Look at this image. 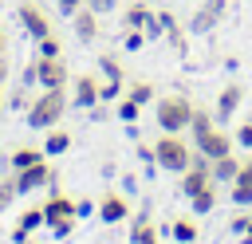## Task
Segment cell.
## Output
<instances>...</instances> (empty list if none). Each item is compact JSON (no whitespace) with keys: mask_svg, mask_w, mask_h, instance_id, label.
<instances>
[{"mask_svg":"<svg viewBox=\"0 0 252 244\" xmlns=\"http://www.w3.org/2000/svg\"><path fill=\"white\" fill-rule=\"evenodd\" d=\"M67 87H51V91H43L39 98H32L28 102V126L32 130H51L55 122H63V114H67Z\"/></svg>","mask_w":252,"mask_h":244,"instance_id":"1","label":"cell"},{"mask_svg":"<svg viewBox=\"0 0 252 244\" xmlns=\"http://www.w3.org/2000/svg\"><path fill=\"white\" fill-rule=\"evenodd\" d=\"M193 153H197V150H189V142H185L181 134H165V130H161V138L154 142V161H158V169H165V173H185L189 161H193Z\"/></svg>","mask_w":252,"mask_h":244,"instance_id":"2","label":"cell"},{"mask_svg":"<svg viewBox=\"0 0 252 244\" xmlns=\"http://www.w3.org/2000/svg\"><path fill=\"white\" fill-rule=\"evenodd\" d=\"M154 114H158V126H161L165 134H181V130H189L193 102H189L185 94H165V98H158Z\"/></svg>","mask_w":252,"mask_h":244,"instance_id":"3","label":"cell"},{"mask_svg":"<svg viewBox=\"0 0 252 244\" xmlns=\"http://www.w3.org/2000/svg\"><path fill=\"white\" fill-rule=\"evenodd\" d=\"M232 146H236V138H232L220 122H217V126H209L205 134H197V138H193V150H197V153H205L209 161H217V157L232 153Z\"/></svg>","mask_w":252,"mask_h":244,"instance_id":"4","label":"cell"},{"mask_svg":"<svg viewBox=\"0 0 252 244\" xmlns=\"http://www.w3.org/2000/svg\"><path fill=\"white\" fill-rule=\"evenodd\" d=\"M67 79H71V71H67V63H63V55H35V83L43 87V91H51V87H67Z\"/></svg>","mask_w":252,"mask_h":244,"instance_id":"5","label":"cell"},{"mask_svg":"<svg viewBox=\"0 0 252 244\" xmlns=\"http://www.w3.org/2000/svg\"><path fill=\"white\" fill-rule=\"evenodd\" d=\"M16 16H20V24H24V31H28L32 39L51 35V20H47V12H43V8H35V4H20V8H16Z\"/></svg>","mask_w":252,"mask_h":244,"instance_id":"6","label":"cell"},{"mask_svg":"<svg viewBox=\"0 0 252 244\" xmlns=\"http://www.w3.org/2000/svg\"><path fill=\"white\" fill-rule=\"evenodd\" d=\"M240 102H244V87H240V83H228V87H220V94H217V106H213L217 122H220V126H224V122H232V114L240 110Z\"/></svg>","mask_w":252,"mask_h":244,"instance_id":"7","label":"cell"},{"mask_svg":"<svg viewBox=\"0 0 252 244\" xmlns=\"http://www.w3.org/2000/svg\"><path fill=\"white\" fill-rule=\"evenodd\" d=\"M47 181H55L47 157L35 161V165H28V169H16V193H32V189H39V185H47Z\"/></svg>","mask_w":252,"mask_h":244,"instance_id":"8","label":"cell"},{"mask_svg":"<svg viewBox=\"0 0 252 244\" xmlns=\"http://www.w3.org/2000/svg\"><path fill=\"white\" fill-rule=\"evenodd\" d=\"M130 216V201L122 197V193H102V201H98V220L102 224H118V220H126Z\"/></svg>","mask_w":252,"mask_h":244,"instance_id":"9","label":"cell"},{"mask_svg":"<svg viewBox=\"0 0 252 244\" xmlns=\"http://www.w3.org/2000/svg\"><path fill=\"white\" fill-rule=\"evenodd\" d=\"M228 197H232V205H240V209H252V157L240 165V173H236V181H232Z\"/></svg>","mask_w":252,"mask_h":244,"instance_id":"10","label":"cell"},{"mask_svg":"<svg viewBox=\"0 0 252 244\" xmlns=\"http://www.w3.org/2000/svg\"><path fill=\"white\" fill-rule=\"evenodd\" d=\"M98 87H102V83H98L94 75H79V79H75V94H71V102H75L79 110H91V106L98 102Z\"/></svg>","mask_w":252,"mask_h":244,"instance_id":"11","label":"cell"},{"mask_svg":"<svg viewBox=\"0 0 252 244\" xmlns=\"http://www.w3.org/2000/svg\"><path fill=\"white\" fill-rule=\"evenodd\" d=\"M71 20H75V35H79V43H94V39H98V12H91V8L83 4Z\"/></svg>","mask_w":252,"mask_h":244,"instance_id":"12","label":"cell"},{"mask_svg":"<svg viewBox=\"0 0 252 244\" xmlns=\"http://www.w3.org/2000/svg\"><path fill=\"white\" fill-rule=\"evenodd\" d=\"M220 16H224V0H205V8L189 20V31H209V28H217Z\"/></svg>","mask_w":252,"mask_h":244,"instance_id":"13","label":"cell"},{"mask_svg":"<svg viewBox=\"0 0 252 244\" xmlns=\"http://www.w3.org/2000/svg\"><path fill=\"white\" fill-rule=\"evenodd\" d=\"M240 165H244V161L236 157V150H232V153H224V157H217V161H213V181L232 185V181H236V173H240Z\"/></svg>","mask_w":252,"mask_h":244,"instance_id":"14","label":"cell"},{"mask_svg":"<svg viewBox=\"0 0 252 244\" xmlns=\"http://www.w3.org/2000/svg\"><path fill=\"white\" fill-rule=\"evenodd\" d=\"M59 216H75V201L63 197V193H51V197L43 201V220L51 224V220H59Z\"/></svg>","mask_w":252,"mask_h":244,"instance_id":"15","label":"cell"},{"mask_svg":"<svg viewBox=\"0 0 252 244\" xmlns=\"http://www.w3.org/2000/svg\"><path fill=\"white\" fill-rule=\"evenodd\" d=\"M213 209H217V181L205 185V189H197V193L189 197V213H193V216H205V213H213Z\"/></svg>","mask_w":252,"mask_h":244,"instance_id":"16","label":"cell"},{"mask_svg":"<svg viewBox=\"0 0 252 244\" xmlns=\"http://www.w3.org/2000/svg\"><path fill=\"white\" fill-rule=\"evenodd\" d=\"M150 20H154V8H150L146 0H138V4H130V8L122 12V24H126V28H146Z\"/></svg>","mask_w":252,"mask_h":244,"instance_id":"17","label":"cell"},{"mask_svg":"<svg viewBox=\"0 0 252 244\" xmlns=\"http://www.w3.org/2000/svg\"><path fill=\"white\" fill-rule=\"evenodd\" d=\"M130 240H134V244H158V228H154V220H150L146 213H142V216H134Z\"/></svg>","mask_w":252,"mask_h":244,"instance_id":"18","label":"cell"},{"mask_svg":"<svg viewBox=\"0 0 252 244\" xmlns=\"http://www.w3.org/2000/svg\"><path fill=\"white\" fill-rule=\"evenodd\" d=\"M67 146H71V134H67V130H59V126H51V130H47V138H43V153H47V157L67 153Z\"/></svg>","mask_w":252,"mask_h":244,"instance_id":"19","label":"cell"},{"mask_svg":"<svg viewBox=\"0 0 252 244\" xmlns=\"http://www.w3.org/2000/svg\"><path fill=\"white\" fill-rule=\"evenodd\" d=\"M47 153H43V146H20L16 153H12V173L16 169H28V165H35V161H43Z\"/></svg>","mask_w":252,"mask_h":244,"instance_id":"20","label":"cell"},{"mask_svg":"<svg viewBox=\"0 0 252 244\" xmlns=\"http://www.w3.org/2000/svg\"><path fill=\"white\" fill-rule=\"evenodd\" d=\"M169 232H173V240H177V244H193V240L201 236V228H197V220H193V216L173 220V228H169Z\"/></svg>","mask_w":252,"mask_h":244,"instance_id":"21","label":"cell"},{"mask_svg":"<svg viewBox=\"0 0 252 244\" xmlns=\"http://www.w3.org/2000/svg\"><path fill=\"white\" fill-rule=\"evenodd\" d=\"M209 126H217V114H213V110H205V106H193V118H189V134L197 138V134H205Z\"/></svg>","mask_w":252,"mask_h":244,"instance_id":"22","label":"cell"},{"mask_svg":"<svg viewBox=\"0 0 252 244\" xmlns=\"http://www.w3.org/2000/svg\"><path fill=\"white\" fill-rule=\"evenodd\" d=\"M47 220H43V205H32V209H24L20 213V228H28V232H35V228H43Z\"/></svg>","mask_w":252,"mask_h":244,"instance_id":"23","label":"cell"},{"mask_svg":"<svg viewBox=\"0 0 252 244\" xmlns=\"http://www.w3.org/2000/svg\"><path fill=\"white\" fill-rule=\"evenodd\" d=\"M138 106H146V102H154V83H146V79H138V83H130V91H126Z\"/></svg>","mask_w":252,"mask_h":244,"instance_id":"24","label":"cell"},{"mask_svg":"<svg viewBox=\"0 0 252 244\" xmlns=\"http://www.w3.org/2000/svg\"><path fill=\"white\" fill-rule=\"evenodd\" d=\"M98 71H102L106 79L122 83V67H118V59H114V55H98Z\"/></svg>","mask_w":252,"mask_h":244,"instance_id":"25","label":"cell"},{"mask_svg":"<svg viewBox=\"0 0 252 244\" xmlns=\"http://www.w3.org/2000/svg\"><path fill=\"white\" fill-rule=\"evenodd\" d=\"M138 114H142V106H138L130 94H126V98H118V118H122V122H138Z\"/></svg>","mask_w":252,"mask_h":244,"instance_id":"26","label":"cell"},{"mask_svg":"<svg viewBox=\"0 0 252 244\" xmlns=\"http://www.w3.org/2000/svg\"><path fill=\"white\" fill-rule=\"evenodd\" d=\"M75 220H79V216H59V220H51L47 228H51V236H55V240H63V236L75 228Z\"/></svg>","mask_w":252,"mask_h":244,"instance_id":"27","label":"cell"},{"mask_svg":"<svg viewBox=\"0 0 252 244\" xmlns=\"http://www.w3.org/2000/svg\"><path fill=\"white\" fill-rule=\"evenodd\" d=\"M35 43H39V55H47V59H51V55H63V47H59L55 31H51V35H43V39H35Z\"/></svg>","mask_w":252,"mask_h":244,"instance_id":"28","label":"cell"},{"mask_svg":"<svg viewBox=\"0 0 252 244\" xmlns=\"http://www.w3.org/2000/svg\"><path fill=\"white\" fill-rule=\"evenodd\" d=\"M12 197H16V173H12L8 181H0V213L12 205Z\"/></svg>","mask_w":252,"mask_h":244,"instance_id":"29","label":"cell"},{"mask_svg":"<svg viewBox=\"0 0 252 244\" xmlns=\"http://www.w3.org/2000/svg\"><path fill=\"white\" fill-rule=\"evenodd\" d=\"M118 94H122V83H114V79H106V83L98 87V98H102V102H114Z\"/></svg>","mask_w":252,"mask_h":244,"instance_id":"30","label":"cell"},{"mask_svg":"<svg viewBox=\"0 0 252 244\" xmlns=\"http://www.w3.org/2000/svg\"><path fill=\"white\" fill-rule=\"evenodd\" d=\"M236 146L252 150V122H240V126H236Z\"/></svg>","mask_w":252,"mask_h":244,"instance_id":"31","label":"cell"},{"mask_svg":"<svg viewBox=\"0 0 252 244\" xmlns=\"http://www.w3.org/2000/svg\"><path fill=\"white\" fill-rule=\"evenodd\" d=\"M114 4H118V0H87V8H91V12H98V16L114 12Z\"/></svg>","mask_w":252,"mask_h":244,"instance_id":"32","label":"cell"},{"mask_svg":"<svg viewBox=\"0 0 252 244\" xmlns=\"http://www.w3.org/2000/svg\"><path fill=\"white\" fill-rule=\"evenodd\" d=\"M55 4H59V12H63V16H75V12H79L87 0H55Z\"/></svg>","mask_w":252,"mask_h":244,"instance_id":"33","label":"cell"},{"mask_svg":"<svg viewBox=\"0 0 252 244\" xmlns=\"http://www.w3.org/2000/svg\"><path fill=\"white\" fill-rule=\"evenodd\" d=\"M228 228L244 236V232H248V213H240V216H232V220H228Z\"/></svg>","mask_w":252,"mask_h":244,"instance_id":"34","label":"cell"},{"mask_svg":"<svg viewBox=\"0 0 252 244\" xmlns=\"http://www.w3.org/2000/svg\"><path fill=\"white\" fill-rule=\"evenodd\" d=\"M20 83H24V87H35V59H32V63L24 67V75H20Z\"/></svg>","mask_w":252,"mask_h":244,"instance_id":"35","label":"cell"},{"mask_svg":"<svg viewBox=\"0 0 252 244\" xmlns=\"http://www.w3.org/2000/svg\"><path fill=\"white\" fill-rule=\"evenodd\" d=\"M12 240H16V244H28V240H32V232H28V228H20V224H16V228H12Z\"/></svg>","mask_w":252,"mask_h":244,"instance_id":"36","label":"cell"},{"mask_svg":"<svg viewBox=\"0 0 252 244\" xmlns=\"http://www.w3.org/2000/svg\"><path fill=\"white\" fill-rule=\"evenodd\" d=\"M91 209H94L91 201H75V216H91Z\"/></svg>","mask_w":252,"mask_h":244,"instance_id":"37","label":"cell"},{"mask_svg":"<svg viewBox=\"0 0 252 244\" xmlns=\"http://www.w3.org/2000/svg\"><path fill=\"white\" fill-rule=\"evenodd\" d=\"M8 83V63H4V55H0V87Z\"/></svg>","mask_w":252,"mask_h":244,"instance_id":"38","label":"cell"},{"mask_svg":"<svg viewBox=\"0 0 252 244\" xmlns=\"http://www.w3.org/2000/svg\"><path fill=\"white\" fill-rule=\"evenodd\" d=\"M240 244H252V232H244V236H240Z\"/></svg>","mask_w":252,"mask_h":244,"instance_id":"39","label":"cell"},{"mask_svg":"<svg viewBox=\"0 0 252 244\" xmlns=\"http://www.w3.org/2000/svg\"><path fill=\"white\" fill-rule=\"evenodd\" d=\"M4 47H8V43H4V31H0V55H4Z\"/></svg>","mask_w":252,"mask_h":244,"instance_id":"40","label":"cell"},{"mask_svg":"<svg viewBox=\"0 0 252 244\" xmlns=\"http://www.w3.org/2000/svg\"><path fill=\"white\" fill-rule=\"evenodd\" d=\"M0 106H4V87H0Z\"/></svg>","mask_w":252,"mask_h":244,"instance_id":"41","label":"cell"}]
</instances>
